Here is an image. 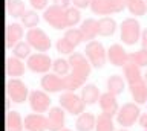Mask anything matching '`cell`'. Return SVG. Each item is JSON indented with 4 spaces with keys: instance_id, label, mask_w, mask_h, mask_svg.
Here are the masks:
<instances>
[{
    "instance_id": "1",
    "label": "cell",
    "mask_w": 147,
    "mask_h": 131,
    "mask_svg": "<svg viewBox=\"0 0 147 131\" xmlns=\"http://www.w3.org/2000/svg\"><path fill=\"white\" fill-rule=\"evenodd\" d=\"M69 63H71V73L77 79H80L83 84H86V79L90 75V69H92V64L86 58V55L75 52L72 55H69Z\"/></svg>"
},
{
    "instance_id": "2",
    "label": "cell",
    "mask_w": 147,
    "mask_h": 131,
    "mask_svg": "<svg viewBox=\"0 0 147 131\" xmlns=\"http://www.w3.org/2000/svg\"><path fill=\"white\" fill-rule=\"evenodd\" d=\"M141 26L140 21L132 19V17H127L121 21V26H119V37H121L123 43L127 44V46H132L135 44L141 37Z\"/></svg>"
},
{
    "instance_id": "3",
    "label": "cell",
    "mask_w": 147,
    "mask_h": 131,
    "mask_svg": "<svg viewBox=\"0 0 147 131\" xmlns=\"http://www.w3.org/2000/svg\"><path fill=\"white\" fill-rule=\"evenodd\" d=\"M43 20L54 29H66L67 28V20H66V9L60 5H51L43 11Z\"/></svg>"
},
{
    "instance_id": "4",
    "label": "cell",
    "mask_w": 147,
    "mask_h": 131,
    "mask_svg": "<svg viewBox=\"0 0 147 131\" xmlns=\"http://www.w3.org/2000/svg\"><path fill=\"white\" fill-rule=\"evenodd\" d=\"M84 55L95 69H101L104 67L106 61H107V51H104V46L100 41H89L84 47Z\"/></svg>"
},
{
    "instance_id": "5",
    "label": "cell",
    "mask_w": 147,
    "mask_h": 131,
    "mask_svg": "<svg viewBox=\"0 0 147 131\" xmlns=\"http://www.w3.org/2000/svg\"><path fill=\"white\" fill-rule=\"evenodd\" d=\"M60 107L63 110H66L67 113H71L74 116H80L81 113H84L86 104L81 99V96H78L75 92H63L60 94Z\"/></svg>"
},
{
    "instance_id": "6",
    "label": "cell",
    "mask_w": 147,
    "mask_h": 131,
    "mask_svg": "<svg viewBox=\"0 0 147 131\" xmlns=\"http://www.w3.org/2000/svg\"><path fill=\"white\" fill-rule=\"evenodd\" d=\"M90 11L98 15L121 12L126 8V0H90Z\"/></svg>"
},
{
    "instance_id": "7",
    "label": "cell",
    "mask_w": 147,
    "mask_h": 131,
    "mask_svg": "<svg viewBox=\"0 0 147 131\" xmlns=\"http://www.w3.org/2000/svg\"><path fill=\"white\" fill-rule=\"evenodd\" d=\"M29 88L28 85L23 82L22 79L18 78H11L8 79L6 82V94H8V99L16 104H22L25 102L26 99H29Z\"/></svg>"
},
{
    "instance_id": "8",
    "label": "cell",
    "mask_w": 147,
    "mask_h": 131,
    "mask_svg": "<svg viewBox=\"0 0 147 131\" xmlns=\"http://www.w3.org/2000/svg\"><path fill=\"white\" fill-rule=\"evenodd\" d=\"M140 107L135 102H126L123 104V107H119V110L117 113V122L123 128H127V126H132L135 122L140 119Z\"/></svg>"
},
{
    "instance_id": "9",
    "label": "cell",
    "mask_w": 147,
    "mask_h": 131,
    "mask_svg": "<svg viewBox=\"0 0 147 131\" xmlns=\"http://www.w3.org/2000/svg\"><path fill=\"white\" fill-rule=\"evenodd\" d=\"M26 41H28V44H29L32 49L38 51L40 53L48 52L49 49H51V40H49L48 35H46L45 31L40 29V28L28 29V32H26Z\"/></svg>"
},
{
    "instance_id": "10",
    "label": "cell",
    "mask_w": 147,
    "mask_h": 131,
    "mask_svg": "<svg viewBox=\"0 0 147 131\" xmlns=\"http://www.w3.org/2000/svg\"><path fill=\"white\" fill-rule=\"evenodd\" d=\"M54 61L46 53H32L26 60V67L34 73H48L49 69L52 67Z\"/></svg>"
},
{
    "instance_id": "11",
    "label": "cell",
    "mask_w": 147,
    "mask_h": 131,
    "mask_svg": "<svg viewBox=\"0 0 147 131\" xmlns=\"http://www.w3.org/2000/svg\"><path fill=\"white\" fill-rule=\"evenodd\" d=\"M29 107L34 113H41L51 110V98L45 90H32L29 93Z\"/></svg>"
},
{
    "instance_id": "12",
    "label": "cell",
    "mask_w": 147,
    "mask_h": 131,
    "mask_svg": "<svg viewBox=\"0 0 147 131\" xmlns=\"http://www.w3.org/2000/svg\"><path fill=\"white\" fill-rule=\"evenodd\" d=\"M23 38V28L20 23H9L5 29V46L6 49H14Z\"/></svg>"
},
{
    "instance_id": "13",
    "label": "cell",
    "mask_w": 147,
    "mask_h": 131,
    "mask_svg": "<svg viewBox=\"0 0 147 131\" xmlns=\"http://www.w3.org/2000/svg\"><path fill=\"white\" fill-rule=\"evenodd\" d=\"M107 60L115 67H124L129 63V53L124 51V47L118 43H113L107 49Z\"/></svg>"
},
{
    "instance_id": "14",
    "label": "cell",
    "mask_w": 147,
    "mask_h": 131,
    "mask_svg": "<svg viewBox=\"0 0 147 131\" xmlns=\"http://www.w3.org/2000/svg\"><path fill=\"white\" fill-rule=\"evenodd\" d=\"M25 130L26 131H46L48 130V117L41 113H31L25 116Z\"/></svg>"
},
{
    "instance_id": "15",
    "label": "cell",
    "mask_w": 147,
    "mask_h": 131,
    "mask_svg": "<svg viewBox=\"0 0 147 131\" xmlns=\"http://www.w3.org/2000/svg\"><path fill=\"white\" fill-rule=\"evenodd\" d=\"M40 87L45 90L46 93H57L60 90H64L63 78H60L55 73H46L41 76L40 79Z\"/></svg>"
},
{
    "instance_id": "16",
    "label": "cell",
    "mask_w": 147,
    "mask_h": 131,
    "mask_svg": "<svg viewBox=\"0 0 147 131\" xmlns=\"http://www.w3.org/2000/svg\"><path fill=\"white\" fill-rule=\"evenodd\" d=\"M64 110L61 107H51L48 113V130L49 131H61L64 128Z\"/></svg>"
},
{
    "instance_id": "17",
    "label": "cell",
    "mask_w": 147,
    "mask_h": 131,
    "mask_svg": "<svg viewBox=\"0 0 147 131\" xmlns=\"http://www.w3.org/2000/svg\"><path fill=\"white\" fill-rule=\"evenodd\" d=\"M100 108H101V113H104V114H107V116H117V113L119 110V107H118V101H117V96L112 93H109V92H106V93H101V96H100Z\"/></svg>"
},
{
    "instance_id": "18",
    "label": "cell",
    "mask_w": 147,
    "mask_h": 131,
    "mask_svg": "<svg viewBox=\"0 0 147 131\" xmlns=\"http://www.w3.org/2000/svg\"><path fill=\"white\" fill-rule=\"evenodd\" d=\"M5 128L6 131H23L25 122H23L20 113L16 110H8L5 116Z\"/></svg>"
},
{
    "instance_id": "19",
    "label": "cell",
    "mask_w": 147,
    "mask_h": 131,
    "mask_svg": "<svg viewBox=\"0 0 147 131\" xmlns=\"http://www.w3.org/2000/svg\"><path fill=\"white\" fill-rule=\"evenodd\" d=\"M129 92H130L132 99L135 101V104H138V105L147 102V84H146L144 79L140 81V82L130 84L129 85Z\"/></svg>"
},
{
    "instance_id": "20",
    "label": "cell",
    "mask_w": 147,
    "mask_h": 131,
    "mask_svg": "<svg viewBox=\"0 0 147 131\" xmlns=\"http://www.w3.org/2000/svg\"><path fill=\"white\" fill-rule=\"evenodd\" d=\"M78 29L81 31L84 41H86V40H87V41H94L95 37L98 35V20H95V19L83 20Z\"/></svg>"
},
{
    "instance_id": "21",
    "label": "cell",
    "mask_w": 147,
    "mask_h": 131,
    "mask_svg": "<svg viewBox=\"0 0 147 131\" xmlns=\"http://www.w3.org/2000/svg\"><path fill=\"white\" fill-rule=\"evenodd\" d=\"M5 70H6L8 76L12 78H18L25 73V64L22 60H18L17 57H9L6 58V64H5Z\"/></svg>"
},
{
    "instance_id": "22",
    "label": "cell",
    "mask_w": 147,
    "mask_h": 131,
    "mask_svg": "<svg viewBox=\"0 0 147 131\" xmlns=\"http://www.w3.org/2000/svg\"><path fill=\"white\" fill-rule=\"evenodd\" d=\"M123 72H124V78H126L129 85L140 82V81L144 79V75L141 73V67H138L136 64H133V63H127V64L123 67Z\"/></svg>"
},
{
    "instance_id": "23",
    "label": "cell",
    "mask_w": 147,
    "mask_h": 131,
    "mask_svg": "<svg viewBox=\"0 0 147 131\" xmlns=\"http://www.w3.org/2000/svg\"><path fill=\"white\" fill-rule=\"evenodd\" d=\"M95 124H96V117L92 113L86 111V113H81L77 117L75 128H77V131H92L95 128Z\"/></svg>"
},
{
    "instance_id": "24",
    "label": "cell",
    "mask_w": 147,
    "mask_h": 131,
    "mask_svg": "<svg viewBox=\"0 0 147 131\" xmlns=\"http://www.w3.org/2000/svg\"><path fill=\"white\" fill-rule=\"evenodd\" d=\"M80 96H81L83 101H84L86 105H92V104H95L96 101H100L101 93H100V90L95 84H86V85H83Z\"/></svg>"
},
{
    "instance_id": "25",
    "label": "cell",
    "mask_w": 147,
    "mask_h": 131,
    "mask_svg": "<svg viewBox=\"0 0 147 131\" xmlns=\"http://www.w3.org/2000/svg\"><path fill=\"white\" fill-rule=\"evenodd\" d=\"M115 29H117V21L110 17H101L98 20V35L101 37H110L113 35Z\"/></svg>"
},
{
    "instance_id": "26",
    "label": "cell",
    "mask_w": 147,
    "mask_h": 131,
    "mask_svg": "<svg viewBox=\"0 0 147 131\" xmlns=\"http://www.w3.org/2000/svg\"><path fill=\"white\" fill-rule=\"evenodd\" d=\"M106 87H107L109 93L118 96V94H121L124 92L126 85H124V81H123V78L119 75H112V76L107 78V81H106Z\"/></svg>"
},
{
    "instance_id": "27",
    "label": "cell",
    "mask_w": 147,
    "mask_h": 131,
    "mask_svg": "<svg viewBox=\"0 0 147 131\" xmlns=\"http://www.w3.org/2000/svg\"><path fill=\"white\" fill-rule=\"evenodd\" d=\"M126 8L132 15H144L147 11L146 0H126Z\"/></svg>"
},
{
    "instance_id": "28",
    "label": "cell",
    "mask_w": 147,
    "mask_h": 131,
    "mask_svg": "<svg viewBox=\"0 0 147 131\" xmlns=\"http://www.w3.org/2000/svg\"><path fill=\"white\" fill-rule=\"evenodd\" d=\"M95 131H115V125L112 117L101 113L96 116V124H95Z\"/></svg>"
},
{
    "instance_id": "29",
    "label": "cell",
    "mask_w": 147,
    "mask_h": 131,
    "mask_svg": "<svg viewBox=\"0 0 147 131\" xmlns=\"http://www.w3.org/2000/svg\"><path fill=\"white\" fill-rule=\"evenodd\" d=\"M6 12L11 17H23V14L26 12L25 9V3L22 0H11L9 3H6Z\"/></svg>"
},
{
    "instance_id": "30",
    "label": "cell",
    "mask_w": 147,
    "mask_h": 131,
    "mask_svg": "<svg viewBox=\"0 0 147 131\" xmlns=\"http://www.w3.org/2000/svg\"><path fill=\"white\" fill-rule=\"evenodd\" d=\"M52 70L55 75L58 76H66L71 73V63H69V60H64V58H57V60H54V64H52Z\"/></svg>"
},
{
    "instance_id": "31",
    "label": "cell",
    "mask_w": 147,
    "mask_h": 131,
    "mask_svg": "<svg viewBox=\"0 0 147 131\" xmlns=\"http://www.w3.org/2000/svg\"><path fill=\"white\" fill-rule=\"evenodd\" d=\"M129 63H133L138 67H147V51L140 49V51L129 53Z\"/></svg>"
},
{
    "instance_id": "32",
    "label": "cell",
    "mask_w": 147,
    "mask_h": 131,
    "mask_svg": "<svg viewBox=\"0 0 147 131\" xmlns=\"http://www.w3.org/2000/svg\"><path fill=\"white\" fill-rule=\"evenodd\" d=\"M12 57H17L18 60H28L31 57V46L28 41H20L16 47L12 49Z\"/></svg>"
},
{
    "instance_id": "33",
    "label": "cell",
    "mask_w": 147,
    "mask_h": 131,
    "mask_svg": "<svg viewBox=\"0 0 147 131\" xmlns=\"http://www.w3.org/2000/svg\"><path fill=\"white\" fill-rule=\"evenodd\" d=\"M38 21H40L38 14H37L35 11H32V9L26 11L25 14H23V17H22V25L25 26V28H29V29L35 28V26L38 25Z\"/></svg>"
},
{
    "instance_id": "34",
    "label": "cell",
    "mask_w": 147,
    "mask_h": 131,
    "mask_svg": "<svg viewBox=\"0 0 147 131\" xmlns=\"http://www.w3.org/2000/svg\"><path fill=\"white\" fill-rule=\"evenodd\" d=\"M55 47H57V52L64 53V55H72V53H75V46H74V44L69 41V40H66L64 37L57 40Z\"/></svg>"
},
{
    "instance_id": "35",
    "label": "cell",
    "mask_w": 147,
    "mask_h": 131,
    "mask_svg": "<svg viewBox=\"0 0 147 131\" xmlns=\"http://www.w3.org/2000/svg\"><path fill=\"white\" fill-rule=\"evenodd\" d=\"M63 37L66 38V40H69V41H71L75 47H77L81 41H84L81 31H80V29H75V28H69V29H66V32H64Z\"/></svg>"
},
{
    "instance_id": "36",
    "label": "cell",
    "mask_w": 147,
    "mask_h": 131,
    "mask_svg": "<svg viewBox=\"0 0 147 131\" xmlns=\"http://www.w3.org/2000/svg\"><path fill=\"white\" fill-rule=\"evenodd\" d=\"M81 19V14L75 6H69L66 9V20H67V28H74Z\"/></svg>"
},
{
    "instance_id": "37",
    "label": "cell",
    "mask_w": 147,
    "mask_h": 131,
    "mask_svg": "<svg viewBox=\"0 0 147 131\" xmlns=\"http://www.w3.org/2000/svg\"><path fill=\"white\" fill-rule=\"evenodd\" d=\"M31 6L34 9H46V5H48V0H29Z\"/></svg>"
},
{
    "instance_id": "38",
    "label": "cell",
    "mask_w": 147,
    "mask_h": 131,
    "mask_svg": "<svg viewBox=\"0 0 147 131\" xmlns=\"http://www.w3.org/2000/svg\"><path fill=\"white\" fill-rule=\"evenodd\" d=\"M75 8H87L90 6V0H71Z\"/></svg>"
},
{
    "instance_id": "39",
    "label": "cell",
    "mask_w": 147,
    "mask_h": 131,
    "mask_svg": "<svg viewBox=\"0 0 147 131\" xmlns=\"http://www.w3.org/2000/svg\"><path fill=\"white\" fill-rule=\"evenodd\" d=\"M138 122H140V125L142 126V128L147 130V113H142V114L140 116V119H138Z\"/></svg>"
},
{
    "instance_id": "40",
    "label": "cell",
    "mask_w": 147,
    "mask_h": 131,
    "mask_svg": "<svg viewBox=\"0 0 147 131\" xmlns=\"http://www.w3.org/2000/svg\"><path fill=\"white\" fill-rule=\"evenodd\" d=\"M141 46H142V49L147 51V28L142 31V34H141Z\"/></svg>"
},
{
    "instance_id": "41",
    "label": "cell",
    "mask_w": 147,
    "mask_h": 131,
    "mask_svg": "<svg viewBox=\"0 0 147 131\" xmlns=\"http://www.w3.org/2000/svg\"><path fill=\"white\" fill-rule=\"evenodd\" d=\"M52 2L55 3V5H60V6H63L64 9H67V8H69V2H71V0H52Z\"/></svg>"
},
{
    "instance_id": "42",
    "label": "cell",
    "mask_w": 147,
    "mask_h": 131,
    "mask_svg": "<svg viewBox=\"0 0 147 131\" xmlns=\"http://www.w3.org/2000/svg\"><path fill=\"white\" fill-rule=\"evenodd\" d=\"M144 81H146V84H147V72L144 73Z\"/></svg>"
},
{
    "instance_id": "43",
    "label": "cell",
    "mask_w": 147,
    "mask_h": 131,
    "mask_svg": "<svg viewBox=\"0 0 147 131\" xmlns=\"http://www.w3.org/2000/svg\"><path fill=\"white\" fill-rule=\"evenodd\" d=\"M117 131H129V130H126V128H121V130H117Z\"/></svg>"
},
{
    "instance_id": "44",
    "label": "cell",
    "mask_w": 147,
    "mask_h": 131,
    "mask_svg": "<svg viewBox=\"0 0 147 131\" xmlns=\"http://www.w3.org/2000/svg\"><path fill=\"white\" fill-rule=\"evenodd\" d=\"M61 131H72V130H69V128H63Z\"/></svg>"
},
{
    "instance_id": "45",
    "label": "cell",
    "mask_w": 147,
    "mask_h": 131,
    "mask_svg": "<svg viewBox=\"0 0 147 131\" xmlns=\"http://www.w3.org/2000/svg\"><path fill=\"white\" fill-rule=\"evenodd\" d=\"M146 3H147V0H146Z\"/></svg>"
},
{
    "instance_id": "46",
    "label": "cell",
    "mask_w": 147,
    "mask_h": 131,
    "mask_svg": "<svg viewBox=\"0 0 147 131\" xmlns=\"http://www.w3.org/2000/svg\"><path fill=\"white\" fill-rule=\"evenodd\" d=\"M146 131H147V130H146Z\"/></svg>"
}]
</instances>
